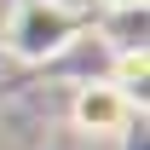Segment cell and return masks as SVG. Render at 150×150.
Here are the masks:
<instances>
[{
    "mask_svg": "<svg viewBox=\"0 0 150 150\" xmlns=\"http://www.w3.org/2000/svg\"><path fill=\"white\" fill-rule=\"evenodd\" d=\"M133 115H139V104L115 87L110 75L81 81L75 98H69V121H75V133H87V139H115V133H127Z\"/></svg>",
    "mask_w": 150,
    "mask_h": 150,
    "instance_id": "7a4b0ae2",
    "label": "cell"
},
{
    "mask_svg": "<svg viewBox=\"0 0 150 150\" xmlns=\"http://www.w3.org/2000/svg\"><path fill=\"white\" fill-rule=\"evenodd\" d=\"M144 75H150V52L144 46H115V87L133 98V104H144Z\"/></svg>",
    "mask_w": 150,
    "mask_h": 150,
    "instance_id": "3957f363",
    "label": "cell"
},
{
    "mask_svg": "<svg viewBox=\"0 0 150 150\" xmlns=\"http://www.w3.org/2000/svg\"><path fill=\"white\" fill-rule=\"evenodd\" d=\"M93 29V12H81L75 0H12V12L0 23V46L18 64H52Z\"/></svg>",
    "mask_w": 150,
    "mask_h": 150,
    "instance_id": "6da1fadb",
    "label": "cell"
}]
</instances>
